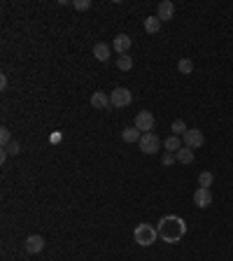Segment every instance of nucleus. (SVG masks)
<instances>
[{
    "mask_svg": "<svg viewBox=\"0 0 233 261\" xmlns=\"http://www.w3.org/2000/svg\"><path fill=\"white\" fill-rule=\"evenodd\" d=\"M156 231H159V238L163 242L175 245V242H180L187 236V221L177 217V215H166V217H161Z\"/></svg>",
    "mask_w": 233,
    "mask_h": 261,
    "instance_id": "1",
    "label": "nucleus"
},
{
    "mask_svg": "<svg viewBox=\"0 0 233 261\" xmlns=\"http://www.w3.org/2000/svg\"><path fill=\"white\" fill-rule=\"evenodd\" d=\"M133 238H136V242H138V245L149 247V245H154V242H156V238H159V231L154 229L152 224H138V226H136V231H133Z\"/></svg>",
    "mask_w": 233,
    "mask_h": 261,
    "instance_id": "2",
    "label": "nucleus"
},
{
    "mask_svg": "<svg viewBox=\"0 0 233 261\" xmlns=\"http://www.w3.org/2000/svg\"><path fill=\"white\" fill-rule=\"evenodd\" d=\"M110 103H112V107H128L133 103V94L128 89H124V86H119V89H115L110 94Z\"/></svg>",
    "mask_w": 233,
    "mask_h": 261,
    "instance_id": "3",
    "label": "nucleus"
},
{
    "mask_svg": "<svg viewBox=\"0 0 233 261\" xmlns=\"http://www.w3.org/2000/svg\"><path fill=\"white\" fill-rule=\"evenodd\" d=\"M140 149L145 152V154H156L161 149V138L156 133H145V136L140 138Z\"/></svg>",
    "mask_w": 233,
    "mask_h": 261,
    "instance_id": "4",
    "label": "nucleus"
},
{
    "mask_svg": "<svg viewBox=\"0 0 233 261\" xmlns=\"http://www.w3.org/2000/svg\"><path fill=\"white\" fill-rule=\"evenodd\" d=\"M182 142H184V147H189V149H198V147H203V142H205V136L201 133V128H189V131L182 136Z\"/></svg>",
    "mask_w": 233,
    "mask_h": 261,
    "instance_id": "5",
    "label": "nucleus"
},
{
    "mask_svg": "<svg viewBox=\"0 0 233 261\" xmlns=\"http://www.w3.org/2000/svg\"><path fill=\"white\" fill-rule=\"evenodd\" d=\"M136 128H138L140 133L145 136V133H152V128H154V115L152 112H147V110H142V112H138L136 115Z\"/></svg>",
    "mask_w": 233,
    "mask_h": 261,
    "instance_id": "6",
    "label": "nucleus"
},
{
    "mask_svg": "<svg viewBox=\"0 0 233 261\" xmlns=\"http://www.w3.org/2000/svg\"><path fill=\"white\" fill-rule=\"evenodd\" d=\"M212 203V191L205 187H198L196 191H194V205L196 208H208Z\"/></svg>",
    "mask_w": 233,
    "mask_h": 261,
    "instance_id": "7",
    "label": "nucleus"
},
{
    "mask_svg": "<svg viewBox=\"0 0 233 261\" xmlns=\"http://www.w3.org/2000/svg\"><path fill=\"white\" fill-rule=\"evenodd\" d=\"M91 107L94 110H112V103H110V96L105 91H96L91 96Z\"/></svg>",
    "mask_w": 233,
    "mask_h": 261,
    "instance_id": "8",
    "label": "nucleus"
},
{
    "mask_svg": "<svg viewBox=\"0 0 233 261\" xmlns=\"http://www.w3.org/2000/svg\"><path fill=\"white\" fill-rule=\"evenodd\" d=\"M112 49H115L119 56L128 54V49H131V38H128L126 33H119V35L115 38V42H112Z\"/></svg>",
    "mask_w": 233,
    "mask_h": 261,
    "instance_id": "9",
    "label": "nucleus"
},
{
    "mask_svg": "<svg viewBox=\"0 0 233 261\" xmlns=\"http://www.w3.org/2000/svg\"><path fill=\"white\" fill-rule=\"evenodd\" d=\"M173 14H175V5H173L170 0H163L159 5V10H156V17H159L161 21H170Z\"/></svg>",
    "mask_w": 233,
    "mask_h": 261,
    "instance_id": "10",
    "label": "nucleus"
},
{
    "mask_svg": "<svg viewBox=\"0 0 233 261\" xmlns=\"http://www.w3.org/2000/svg\"><path fill=\"white\" fill-rule=\"evenodd\" d=\"M44 250V238L42 236H31L28 241H26V252L28 254H38V252Z\"/></svg>",
    "mask_w": 233,
    "mask_h": 261,
    "instance_id": "11",
    "label": "nucleus"
},
{
    "mask_svg": "<svg viewBox=\"0 0 233 261\" xmlns=\"http://www.w3.org/2000/svg\"><path fill=\"white\" fill-rule=\"evenodd\" d=\"M94 56L100 63H107V59H110V47H107L105 42H96L94 44Z\"/></svg>",
    "mask_w": 233,
    "mask_h": 261,
    "instance_id": "12",
    "label": "nucleus"
},
{
    "mask_svg": "<svg viewBox=\"0 0 233 261\" xmlns=\"http://www.w3.org/2000/svg\"><path fill=\"white\" fill-rule=\"evenodd\" d=\"M163 147H166V152H170V154H177L182 149V140L177 136H170L163 140Z\"/></svg>",
    "mask_w": 233,
    "mask_h": 261,
    "instance_id": "13",
    "label": "nucleus"
},
{
    "mask_svg": "<svg viewBox=\"0 0 233 261\" xmlns=\"http://www.w3.org/2000/svg\"><path fill=\"white\" fill-rule=\"evenodd\" d=\"M121 138H124L126 142H140L142 133H140L136 126H131V128H124V131H121Z\"/></svg>",
    "mask_w": 233,
    "mask_h": 261,
    "instance_id": "14",
    "label": "nucleus"
},
{
    "mask_svg": "<svg viewBox=\"0 0 233 261\" xmlns=\"http://www.w3.org/2000/svg\"><path fill=\"white\" fill-rule=\"evenodd\" d=\"M145 31L152 33V35L159 33L161 31V19L159 17H147V19H145Z\"/></svg>",
    "mask_w": 233,
    "mask_h": 261,
    "instance_id": "15",
    "label": "nucleus"
},
{
    "mask_svg": "<svg viewBox=\"0 0 233 261\" xmlns=\"http://www.w3.org/2000/svg\"><path fill=\"white\" fill-rule=\"evenodd\" d=\"M175 157H177V161H180V163H194V149H189V147H182Z\"/></svg>",
    "mask_w": 233,
    "mask_h": 261,
    "instance_id": "16",
    "label": "nucleus"
},
{
    "mask_svg": "<svg viewBox=\"0 0 233 261\" xmlns=\"http://www.w3.org/2000/svg\"><path fill=\"white\" fill-rule=\"evenodd\" d=\"M116 68H119V70H124V73H128V70L133 68V59H131L128 54L119 56V59H116Z\"/></svg>",
    "mask_w": 233,
    "mask_h": 261,
    "instance_id": "17",
    "label": "nucleus"
},
{
    "mask_svg": "<svg viewBox=\"0 0 233 261\" xmlns=\"http://www.w3.org/2000/svg\"><path fill=\"white\" fill-rule=\"evenodd\" d=\"M170 131H173V136L180 138V136H184L189 128H187V124H184L182 119H175V121H173V126H170Z\"/></svg>",
    "mask_w": 233,
    "mask_h": 261,
    "instance_id": "18",
    "label": "nucleus"
},
{
    "mask_svg": "<svg viewBox=\"0 0 233 261\" xmlns=\"http://www.w3.org/2000/svg\"><path fill=\"white\" fill-rule=\"evenodd\" d=\"M214 182V175H212L210 170H205V173H201L198 175V187H205V189H210V184Z\"/></svg>",
    "mask_w": 233,
    "mask_h": 261,
    "instance_id": "19",
    "label": "nucleus"
},
{
    "mask_svg": "<svg viewBox=\"0 0 233 261\" xmlns=\"http://www.w3.org/2000/svg\"><path fill=\"white\" fill-rule=\"evenodd\" d=\"M177 70H180L182 75H191L194 73V63H191L189 59H182V61L177 63Z\"/></svg>",
    "mask_w": 233,
    "mask_h": 261,
    "instance_id": "20",
    "label": "nucleus"
},
{
    "mask_svg": "<svg viewBox=\"0 0 233 261\" xmlns=\"http://www.w3.org/2000/svg\"><path fill=\"white\" fill-rule=\"evenodd\" d=\"M12 142V133H10V128H7V126H2V128H0V145L2 147H7Z\"/></svg>",
    "mask_w": 233,
    "mask_h": 261,
    "instance_id": "21",
    "label": "nucleus"
},
{
    "mask_svg": "<svg viewBox=\"0 0 233 261\" xmlns=\"http://www.w3.org/2000/svg\"><path fill=\"white\" fill-rule=\"evenodd\" d=\"M2 149H7V154H12V157H17V154L21 152V145H19V142L14 140V142H10L7 147H2Z\"/></svg>",
    "mask_w": 233,
    "mask_h": 261,
    "instance_id": "22",
    "label": "nucleus"
},
{
    "mask_svg": "<svg viewBox=\"0 0 233 261\" xmlns=\"http://www.w3.org/2000/svg\"><path fill=\"white\" fill-rule=\"evenodd\" d=\"M73 7L75 10H89V7H91V0H75Z\"/></svg>",
    "mask_w": 233,
    "mask_h": 261,
    "instance_id": "23",
    "label": "nucleus"
},
{
    "mask_svg": "<svg viewBox=\"0 0 233 261\" xmlns=\"http://www.w3.org/2000/svg\"><path fill=\"white\" fill-rule=\"evenodd\" d=\"M175 161H177V157H175V154H170V152H166L163 159H161V163H163V166H173Z\"/></svg>",
    "mask_w": 233,
    "mask_h": 261,
    "instance_id": "24",
    "label": "nucleus"
},
{
    "mask_svg": "<svg viewBox=\"0 0 233 261\" xmlns=\"http://www.w3.org/2000/svg\"><path fill=\"white\" fill-rule=\"evenodd\" d=\"M0 89H2V91L7 89V77H5V75H0Z\"/></svg>",
    "mask_w": 233,
    "mask_h": 261,
    "instance_id": "25",
    "label": "nucleus"
},
{
    "mask_svg": "<svg viewBox=\"0 0 233 261\" xmlns=\"http://www.w3.org/2000/svg\"><path fill=\"white\" fill-rule=\"evenodd\" d=\"M7 157H10V154H7V149H2V152H0V163H5Z\"/></svg>",
    "mask_w": 233,
    "mask_h": 261,
    "instance_id": "26",
    "label": "nucleus"
}]
</instances>
